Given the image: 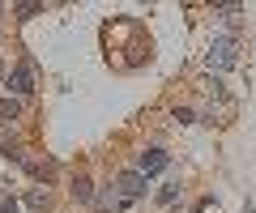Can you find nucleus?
<instances>
[{
	"mask_svg": "<svg viewBox=\"0 0 256 213\" xmlns=\"http://www.w3.org/2000/svg\"><path fill=\"white\" fill-rule=\"evenodd\" d=\"M146 188H150V179L141 175L137 167H128V171H120V175H116V192L124 196V201H137V196H146Z\"/></svg>",
	"mask_w": 256,
	"mask_h": 213,
	"instance_id": "nucleus-1",
	"label": "nucleus"
},
{
	"mask_svg": "<svg viewBox=\"0 0 256 213\" xmlns=\"http://www.w3.org/2000/svg\"><path fill=\"white\" fill-rule=\"evenodd\" d=\"M205 60H210V68H230V64H235V38H230V34H222V38H214V43H210V51H205Z\"/></svg>",
	"mask_w": 256,
	"mask_h": 213,
	"instance_id": "nucleus-2",
	"label": "nucleus"
},
{
	"mask_svg": "<svg viewBox=\"0 0 256 213\" xmlns=\"http://www.w3.org/2000/svg\"><path fill=\"white\" fill-rule=\"evenodd\" d=\"M166 162H171V158H166L162 149H146V154L137 158V171L150 179V175H158V171H166Z\"/></svg>",
	"mask_w": 256,
	"mask_h": 213,
	"instance_id": "nucleus-3",
	"label": "nucleus"
},
{
	"mask_svg": "<svg viewBox=\"0 0 256 213\" xmlns=\"http://www.w3.org/2000/svg\"><path fill=\"white\" fill-rule=\"evenodd\" d=\"M94 205H98V213H124L128 201L116 192V184H111V188H102V192H98V201H94Z\"/></svg>",
	"mask_w": 256,
	"mask_h": 213,
	"instance_id": "nucleus-4",
	"label": "nucleus"
},
{
	"mask_svg": "<svg viewBox=\"0 0 256 213\" xmlns=\"http://www.w3.org/2000/svg\"><path fill=\"white\" fill-rule=\"evenodd\" d=\"M9 90H13V94H30V90H34V81H30V64H18V68H13Z\"/></svg>",
	"mask_w": 256,
	"mask_h": 213,
	"instance_id": "nucleus-5",
	"label": "nucleus"
},
{
	"mask_svg": "<svg viewBox=\"0 0 256 213\" xmlns=\"http://www.w3.org/2000/svg\"><path fill=\"white\" fill-rule=\"evenodd\" d=\"M73 201H82V205H94V201H98V196H94V184H90L86 175L73 179Z\"/></svg>",
	"mask_w": 256,
	"mask_h": 213,
	"instance_id": "nucleus-6",
	"label": "nucleus"
},
{
	"mask_svg": "<svg viewBox=\"0 0 256 213\" xmlns=\"http://www.w3.org/2000/svg\"><path fill=\"white\" fill-rule=\"evenodd\" d=\"M26 209H47V192H38V188H34V192H26Z\"/></svg>",
	"mask_w": 256,
	"mask_h": 213,
	"instance_id": "nucleus-7",
	"label": "nucleus"
},
{
	"mask_svg": "<svg viewBox=\"0 0 256 213\" xmlns=\"http://www.w3.org/2000/svg\"><path fill=\"white\" fill-rule=\"evenodd\" d=\"M0 115H4V120H18V115H22V102L18 98H4V111H0Z\"/></svg>",
	"mask_w": 256,
	"mask_h": 213,
	"instance_id": "nucleus-8",
	"label": "nucleus"
},
{
	"mask_svg": "<svg viewBox=\"0 0 256 213\" xmlns=\"http://www.w3.org/2000/svg\"><path fill=\"white\" fill-rule=\"evenodd\" d=\"M175 196H180V188H175V184H166V188H162V192H158V201H162V205H171V201H175Z\"/></svg>",
	"mask_w": 256,
	"mask_h": 213,
	"instance_id": "nucleus-9",
	"label": "nucleus"
},
{
	"mask_svg": "<svg viewBox=\"0 0 256 213\" xmlns=\"http://www.w3.org/2000/svg\"><path fill=\"white\" fill-rule=\"evenodd\" d=\"M38 9H43V4H18V17H22V21H26V17H34V13H38Z\"/></svg>",
	"mask_w": 256,
	"mask_h": 213,
	"instance_id": "nucleus-10",
	"label": "nucleus"
},
{
	"mask_svg": "<svg viewBox=\"0 0 256 213\" xmlns=\"http://www.w3.org/2000/svg\"><path fill=\"white\" fill-rule=\"evenodd\" d=\"M0 213H18V201H13V196H9V201L0 205Z\"/></svg>",
	"mask_w": 256,
	"mask_h": 213,
	"instance_id": "nucleus-11",
	"label": "nucleus"
}]
</instances>
